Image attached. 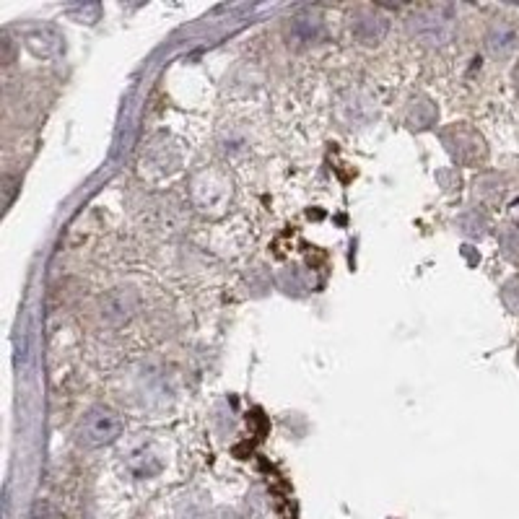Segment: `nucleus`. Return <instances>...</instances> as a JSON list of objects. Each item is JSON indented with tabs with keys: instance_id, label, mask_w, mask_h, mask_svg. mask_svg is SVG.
Returning <instances> with one entry per match:
<instances>
[{
	"instance_id": "1",
	"label": "nucleus",
	"mask_w": 519,
	"mask_h": 519,
	"mask_svg": "<svg viewBox=\"0 0 519 519\" xmlns=\"http://www.w3.org/2000/svg\"><path fill=\"white\" fill-rule=\"evenodd\" d=\"M117 434H120V418L112 416V413L107 411L91 413V416L86 418L84 426H81V439H84L89 447H102V444H109Z\"/></svg>"
}]
</instances>
